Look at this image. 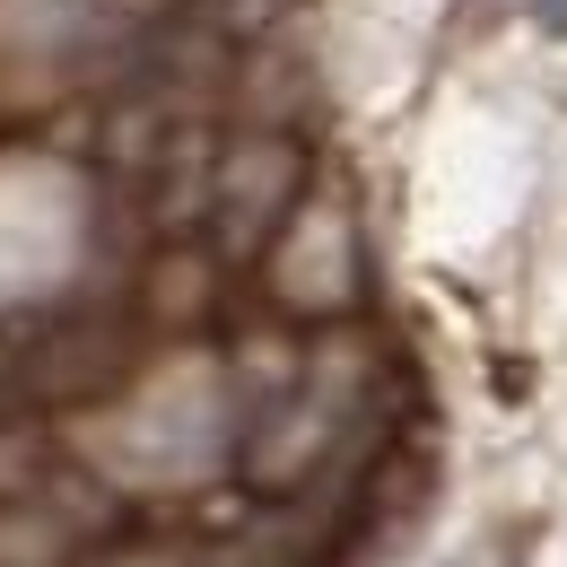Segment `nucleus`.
<instances>
[{
    "instance_id": "obj_1",
    "label": "nucleus",
    "mask_w": 567,
    "mask_h": 567,
    "mask_svg": "<svg viewBox=\"0 0 567 567\" xmlns=\"http://www.w3.org/2000/svg\"><path fill=\"white\" fill-rule=\"evenodd\" d=\"M148 358V323L141 306H62L53 323L27 332V367H18V393L44 402V411H105L141 384Z\"/></svg>"
},
{
    "instance_id": "obj_2",
    "label": "nucleus",
    "mask_w": 567,
    "mask_h": 567,
    "mask_svg": "<svg viewBox=\"0 0 567 567\" xmlns=\"http://www.w3.org/2000/svg\"><path fill=\"white\" fill-rule=\"evenodd\" d=\"M262 297H271V315H288V323H350L358 306H367V236H358V210H350L341 184L306 193L297 218L271 236Z\"/></svg>"
},
{
    "instance_id": "obj_3",
    "label": "nucleus",
    "mask_w": 567,
    "mask_h": 567,
    "mask_svg": "<svg viewBox=\"0 0 567 567\" xmlns=\"http://www.w3.org/2000/svg\"><path fill=\"white\" fill-rule=\"evenodd\" d=\"M315 193V166H306V141L297 132H227L218 148V193H210V245L245 271L271 254L297 202Z\"/></svg>"
},
{
    "instance_id": "obj_4",
    "label": "nucleus",
    "mask_w": 567,
    "mask_h": 567,
    "mask_svg": "<svg viewBox=\"0 0 567 567\" xmlns=\"http://www.w3.org/2000/svg\"><path fill=\"white\" fill-rule=\"evenodd\" d=\"M227 254L218 245H193V236H157L141 262V280H132V306H141L148 332H166V341H193V332H210L218 315H227Z\"/></svg>"
},
{
    "instance_id": "obj_5",
    "label": "nucleus",
    "mask_w": 567,
    "mask_h": 567,
    "mask_svg": "<svg viewBox=\"0 0 567 567\" xmlns=\"http://www.w3.org/2000/svg\"><path fill=\"white\" fill-rule=\"evenodd\" d=\"M315 105H323V87H315L306 44L254 35V44L236 53V79H227V123H236V132H297V141H306Z\"/></svg>"
},
{
    "instance_id": "obj_6",
    "label": "nucleus",
    "mask_w": 567,
    "mask_h": 567,
    "mask_svg": "<svg viewBox=\"0 0 567 567\" xmlns=\"http://www.w3.org/2000/svg\"><path fill=\"white\" fill-rule=\"evenodd\" d=\"M218 148H227V132H218L210 114H193V123L166 141V157L141 175V218H148V236H193V227H210Z\"/></svg>"
},
{
    "instance_id": "obj_7",
    "label": "nucleus",
    "mask_w": 567,
    "mask_h": 567,
    "mask_svg": "<svg viewBox=\"0 0 567 567\" xmlns=\"http://www.w3.org/2000/svg\"><path fill=\"white\" fill-rule=\"evenodd\" d=\"M218 367H227L236 411H245V420H262L271 402H288V393H297V375H306V332H297L288 315L236 323V332H227V350H218Z\"/></svg>"
},
{
    "instance_id": "obj_8",
    "label": "nucleus",
    "mask_w": 567,
    "mask_h": 567,
    "mask_svg": "<svg viewBox=\"0 0 567 567\" xmlns=\"http://www.w3.org/2000/svg\"><path fill=\"white\" fill-rule=\"evenodd\" d=\"M0 567H87V542L44 497H0Z\"/></svg>"
},
{
    "instance_id": "obj_9",
    "label": "nucleus",
    "mask_w": 567,
    "mask_h": 567,
    "mask_svg": "<svg viewBox=\"0 0 567 567\" xmlns=\"http://www.w3.org/2000/svg\"><path fill=\"white\" fill-rule=\"evenodd\" d=\"M87 567H202V542H184V533H114L105 550H87Z\"/></svg>"
},
{
    "instance_id": "obj_10",
    "label": "nucleus",
    "mask_w": 567,
    "mask_h": 567,
    "mask_svg": "<svg viewBox=\"0 0 567 567\" xmlns=\"http://www.w3.org/2000/svg\"><path fill=\"white\" fill-rule=\"evenodd\" d=\"M193 9H202V18H218L236 44H254V35H280L306 0H193Z\"/></svg>"
},
{
    "instance_id": "obj_11",
    "label": "nucleus",
    "mask_w": 567,
    "mask_h": 567,
    "mask_svg": "<svg viewBox=\"0 0 567 567\" xmlns=\"http://www.w3.org/2000/svg\"><path fill=\"white\" fill-rule=\"evenodd\" d=\"M105 9H114V18H132V27H157V18H166V9H184V0H105Z\"/></svg>"
},
{
    "instance_id": "obj_12",
    "label": "nucleus",
    "mask_w": 567,
    "mask_h": 567,
    "mask_svg": "<svg viewBox=\"0 0 567 567\" xmlns=\"http://www.w3.org/2000/svg\"><path fill=\"white\" fill-rule=\"evenodd\" d=\"M542 27H550V35H567V0H542Z\"/></svg>"
}]
</instances>
